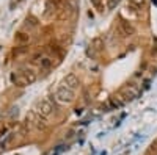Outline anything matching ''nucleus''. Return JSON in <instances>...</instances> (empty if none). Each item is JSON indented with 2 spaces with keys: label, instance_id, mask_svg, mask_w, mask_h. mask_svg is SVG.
<instances>
[{
  "label": "nucleus",
  "instance_id": "1",
  "mask_svg": "<svg viewBox=\"0 0 157 155\" xmlns=\"http://www.w3.org/2000/svg\"><path fill=\"white\" fill-rule=\"evenodd\" d=\"M55 99L60 102V103H69L74 100V91L66 86H61L57 89V93H55Z\"/></svg>",
  "mask_w": 157,
  "mask_h": 155
},
{
  "label": "nucleus",
  "instance_id": "2",
  "mask_svg": "<svg viewBox=\"0 0 157 155\" xmlns=\"http://www.w3.org/2000/svg\"><path fill=\"white\" fill-rule=\"evenodd\" d=\"M54 111V105L50 103V100H41L38 103V108H36V113L43 118H47V116Z\"/></svg>",
  "mask_w": 157,
  "mask_h": 155
},
{
  "label": "nucleus",
  "instance_id": "3",
  "mask_svg": "<svg viewBox=\"0 0 157 155\" xmlns=\"http://www.w3.org/2000/svg\"><path fill=\"white\" fill-rule=\"evenodd\" d=\"M11 82L14 83V85H17V86H27V85H30L29 79L25 77V74H24V72L13 74V75H11Z\"/></svg>",
  "mask_w": 157,
  "mask_h": 155
},
{
  "label": "nucleus",
  "instance_id": "4",
  "mask_svg": "<svg viewBox=\"0 0 157 155\" xmlns=\"http://www.w3.org/2000/svg\"><path fill=\"white\" fill-rule=\"evenodd\" d=\"M120 28H121V31L126 35V36H132L134 33H135V28H134V25L130 24L129 20H126V19H123V17H120Z\"/></svg>",
  "mask_w": 157,
  "mask_h": 155
},
{
  "label": "nucleus",
  "instance_id": "5",
  "mask_svg": "<svg viewBox=\"0 0 157 155\" xmlns=\"http://www.w3.org/2000/svg\"><path fill=\"white\" fill-rule=\"evenodd\" d=\"M63 83H64V86H66V88H69V89H72V91H74V89L78 86V79H77L74 74H69V75H66V79H64Z\"/></svg>",
  "mask_w": 157,
  "mask_h": 155
},
{
  "label": "nucleus",
  "instance_id": "6",
  "mask_svg": "<svg viewBox=\"0 0 157 155\" xmlns=\"http://www.w3.org/2000/svg\"><path fill=\"white\" fill-rule=\"evenodd\" d=\"M145 3H146V0H129V8L137 11V9L145 6Z\"/></svg>",
  "mask_w": 157,
  "mask_h": 155
},
{
  "label": "nucleus",
  "instance_id": "7",
  "mask_svg": "<svg viewBox=\"0 0 157 155\" xmlns=\"http://www.w3.org/2000/svg\"><path fill=\"white\" fill-rule=\"evenodd\" d=\"M52 64H54V60L52 58H49V57H46V58H43L41 60V63H39V66H41V69H50L52 68Z\"/></svg>",
  "mask_w": 157,
  "mask_h": 155
},
{
  "label": "nucleus",
  "instance_id": "8",
  "mask_svg": "<svg viewBox=\"0 0 157 155\" xmlns=\"http://www.w3.org/2000/svg\"><path fill=\"white\" fill-rule=\"evenodd\" d=\"M24 74H25V77H27V79H29V82H30V85L36 82V74H35L33 71H30V69H27V71H24Z\"/></svg>",
  "mask_w": 157,
  "mask_h": 155
},
{
  "label": "nucleus",
  "instance_id": "9",
  "mask_svg": "<svg viewBox=\"0 0 157 155\" xmlns=\"http://www.w3.org/2000/svg\"><path fill=\"white\" fill-rule=\"evenodd\" d=\"M91 3H93V6H94L98 11H104V8H102V0H91Z\"/></svg>",
  "mask_w": 157,
  "mask_h": 155
},
{
  "label": "nucleus",
  "instance_id": "10",
  "mask_svg": "<svg viewBox=\"0 0 157 155\" xmlns=\"http://www.w3.org/2000/svg\"><path fill=\"white\" fill-rule=\"evenodd\" d=\"M118 3H120V0H109V8L112 9V8H115Z\"/></svg>",
  "mask_w": 157,
  "mask_h": 155
}]
</instances>
